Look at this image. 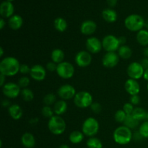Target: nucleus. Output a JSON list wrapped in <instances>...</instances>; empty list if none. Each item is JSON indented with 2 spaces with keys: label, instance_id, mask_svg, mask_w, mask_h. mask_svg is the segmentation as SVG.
Here are the masks:
<instances>
[{
  "label": "nucleus",
  "instance_id": "f257e3e1",
  "mask_svg": "<svg viewBox=\"0 0 148 148\" xmlns=\"http://www.w3.org/2000/svg\"><path fill=\"white\" fill-rule=\"evenodd\" d=\"M20 64L16 58L7 56L0 62V72L5 77H12L20 72Z\"/></svg>",
  "mask_w": 148,
  "mask_h": 148
},
{
  "label": "nucleus",
  "instance_id": "f03ea898",
  "mask_svg": "<svg viewBox=\"0 0 148 148\" xmlns=\"http://www.w3.org/2000/svg\"><path fill=\"white\" fill-rule=\"evenodd\" d=\"M113 137L116 143L124 145L131 142L132 139L133 138V134L132 130L124 125L119 127L114 130Z\"/></svg>",
  "mask_w": 148,
  "mask_h": 148
},
{
  "label": "nucleus",
  "instance_id": "7ed1b4c3",
  "mask_svg": "<svg viewBox=\"0 0 148 148\" xmlns=\"http://www.w3.org/2000/svg\"><path fill=\"white\" fill-rule=\"evenodd\" d=\"M145 25V21L141 15L132 14L126 17L124 25L127 30L132 32H139L143 30Z\"/></svg>",
  "mask_w": 148,
  "mask_h": 148
},
{
  "label": "nucleus",
  "instance_id": "20e7f679",
  "mask_svg": "<svg viewBox=\"0 0 148 148\" xmlns=\"http://www.w3.org/2000/svg\"><path fill=\"white\" fill-rule=\"evenodd\" d=\"M48 127L52 134L55 135H60L65 132L66 125L64 119L62 117L56 115L49 119Z\"/></svg>",
  "mask_w": 148,
  "mask_h": 148
},
{
  "label": "nucleus",
  "instance_id": "39448f33",
  "mask_svg": "<svg viewBox=\"0 0 148 148\" xmlns=\"http://www.w3.org/2000/svg\"><path fill=\"white\" fill-rule=\"evenodd\" d=\"M99 123L93 117L86 119L82 124V132L85 136L92 137L98 134L99 131Z\"/></svg>",
  "mask_w": 148,
  "mask_h": 148
},
{
  "label": "nucleus",
  "instance_id": "423d86ee",
  "mask_svg": "<svg viewBox=\"0 0 148 148\" xmlns=\"http://www.w3.org/2000/svg\"><path fill=\"white\" fill-rule=\"evenodd\" d=\"M74 103L75 105L80 108H86L90 107L93 103L92 96L87 91H80L77 92L74 98Z\"/></svg>",
  "mask_w": 148,
  "mask_h": 148
},
{
  "label": "nucleus",
  "instance_id": "0eeeda50",
  "mask_svg": "<svg viewBox=\"0 0 148 148\" xmlns=\"http://www.w3.org/2000/svg\"><path fill=\"white\" fill-rule=\"evenodd\" d=\"M102 45L103 49L107 52H115L116 51H118L121 46L119 38L113 35L105 36L102 40Z\"/></svg>",
  "mask_w": 148,
  "mask_h": 148
},
{
  "label": "nucleus",
  "instance_id": "6e6552de",
  "mask_svg": "<svg viewBox=\"0 0 148 148\" xmlns=\"http://www.w3.org/2000/svg\"><path fill=\"white\" fill-rule=\"evenodd\" d=\"M56 73L63 79H69L72 77L75 74V67L68 62H63L57 65Z\"/></svg>",
  "mask_w": 148,
  "mask_h": 148
},
{
  "label": "nucleus",
  "instance_id": "1a4fd4ad",
  "mask_svg": "<svg viewBox=\"0 0 148 148\" xmlns=\"http://www.w3.org/2000/svg\"><path fill=\"white\" fill-rule=\"evenodd\" d=\"M144 72L145 69L143 68V66H142L141 64L137 62H132V63L130 64L127 69V72L128 76L130 77L131 79H136V80L143 77Z\"/></svg>",
  "mask_w": 148,
  "mask_h": 148
},
{
  "label": "nucleus",
  "instance_id": "9d476101",
  "mask_svg": "<svg viewBox=\"0 0 148 148\" xmlns=\"http://www.w3.org/2000/svg\"><path fill=\"white\" fill-rule=\"evenodd\" d=\"M2 92L7 98L14 99L20 95L21 89L18 84L14 82H7L2 87Z\"/></svg>",
  "mask_w": 148,
  "mask_h": 148
},
{
  "label": "nucleus",
  "instance_id": "9b49d317",
  "mask_svg": "<svg viewBox=\"0 0 148 148\" xmlns=\"http://www.w3.org/2000/svg\"><path fill=\"white\" fill-rule=\"evenodd\" d=\"M57 93L61 99L66 101V100H70L75 98L77 92L76 90L72 85L66 84V85H62L58 89Z\"/></svg>",
  "mask_w": 148,
  "mask_h": 148
},
{
  "label": "nucleus",
  "instance_id": "f8f14e48",
  "mask_svg": "<svg viewBox=\"0 0 148 148\" xmlns=\"http://www.w3.org/2000/svg\"><path fill=\"white\" fill-rule=\"evenodd\" d=\"M75 63L79 67H87L92 62V56L87 51H79L75 56Z\"/></svg>",
  "mask_w": 148,
  "mask_h": 148
},
{
  "label": "nucleus",
  "instance_id": "ddd939ff",
  "mask_svg": "<svg viewBox=\"0 0 148 148\" xmlns=\"http://www.w3.org/2000/svg\"><path fill=\"white\" fill-rule=\"evenodd\" d=\"M119 56L116 52H107L102 59V64L106 68H114L119 62Z\"/></svg>",
  "mask_w": 148,
  "mask_h": 148
},
{
  "label": "nucleus",
  "instance_id": "4468645a",
  "mask_svg": "<svg viewBox=\"0 0 148 148\" xmlns=\"http://www.w3.org/2000/svg\"><path fill=\"white\" fill-rule=\"evenodd\" d=\"M86 49L88 52L90 53H99L103 49L102 41L96 37L88 38L86 40Z\"/></svg>",
  "mask_w": 148,
  "mask_h": 148
},
{
  "label": "nucleus",
  "instance_id": "2eb2a0df",
  "mask_svg": "<svg viewBox=\"0 0 148 148\" xmlns=\"http://www.w3.org/2000/svg\"><path fill=\"white\" fill-rule=\"evenodd\" d=\"M30 75L34 80L40 82L44 80L46 77V70L43 66L39 64L34 65L30 69Z\"/></svg>",
  "mask_w": 148,
  "mask_h": 148
},
{
  "label": "nucleus",
  "instance_id": "dca6fc26",
  "mask_svg": "<svg viewBox=\"0 0 148 148\" xmlns=\"http://www.w3.org/2000/svg\"><path fill=\"white\" fill-rule=\"evenodd\" d=\"M14 5L12 2L4 1L0 5V14L2 18H10L14 14Z\"/></svg>",
  "mask_w": 148,
  "mask_h": 148
},
{
  "label": "nucleus",
  "instance_id": "f3484780",
  "mask_svg": "<svg viewBox=\"0 0 148 148\" xmlns=\"http://www.w3.org/2000/svg\"><path fill=\"white\" fill-rule=\"evenodd\" d=\"M124 88H125L126 91L130 95H138L140 91V83L137 82V80L131 79V78L126 81Z\"/></svg>",
  "mask_w": 148,
  "mask_h": 148
},
{
  "label": "nucleus",
  "instance_id": "a211bd4d",
  "mask_svg": "<svg viewBox=\"0 0 148 148\" xmlns=\"http://www.w3.org/2000/svg\"><path fill=\"white\" fill-rule=\"evenodd\" d=\"M97 28L96 23L90 20H88L84 21L81 24L80 31L85 36H90L93 34Z\"/></svg>",
  "mask_w": 148,
  "mask_h": 148
},
{
  "label": "nucleus",
  "instance_id": "6ab92c4d",
  "mask_svg": "<svg viewBox=\"0 0 148 148\" xmlns=\"http://www.w3.org/2000/svg\"><path fill=\"white\" fill-rule=\"evenodd\" d=\"M8 24L12 30H19L20 28H21L23 25V17L18 14H14V15L12 16L10 18H9Z\"/></svg>",
  "mask_w": 148,
  "mask_h": 148
},
{
  "label": "nucleus",
  "instance_id": "aec40b11",
  "mask_svg": "<svg viewBox=\"0 0 148 148\" xmlns=\"http://www.w3.org/2000/svg\"><path fill=\"white\" fill-rule=\"evenodd\" d=\"M21 143L26 148H33L36 145V139L31 133L26 132L21 137Z\"/></svg>",
  "mask_w": 148,
  "mask_h": 148
},
{
  "label": "nucleus",
  "instance_id": "412c9836",
  "mask_svg": "<svg viewBox=\"0 0 148 148\" xmlns=\"http://www.w3.org/2000/svg\"><path fill=\"white\" fill-rule=\"evenodd\" d=\"M102 17L103 20L107 23H113L116 21L118 15H117L116 12L114 10L111 8H107L102 12Z\"/></svg>",
  "mask_w": 148,
  "mask_h": 148
},
{
  "label": "nucleus",
  "instance_id": "4be33fe9",
  "mask_svg": "<svg viewBox=\"0 0 148 148\" xmlns=\"http://www.w3.org/2000/svg\"><path fill=\"white\" fill-rule=\"evenodd\" d=\"M8 112L10 116L14 120H19L23 115V111L21 107L17 104H12L8 108Z\"/></svg>",
  "mask_w": 148,
  "mask_h": 148
},
{
  "label": "nucleus",
  "instance_id": "5701e85b",
  "mask_svg": "<svg viewBox=\"0 0 148 148\" xmlns=\"http://www.w3.org/2000/svg\"><path fill=\"white\" fill-rule=\"evenodd\" d=\"M136 39L139 44L144 47H147L148 46V30L146 29H143L137 32Z\"/></svg>",
  "mask_w": 148,
  "mask_h": 148
},
{
  "label": "nucleus",
  "instance_id": "b1692460",
  "mask_svg": "<svg viewBox=\"0 0 148 148\" xmlns=\"http://www.w3.org/2000/svg\"><path fill=\"white\" fill-rule=\"evenodd\" d=\"M53 111L54 114L57 116H61L64 114L67 109V103L64 100L56 101V103L53 105Z\"/></svg>",
  "mask_w": 148,
  "mask_h": 148
},
{
  "label": "nucleus",
  "instance_id": "393cba45",
  "mask_svg": "<svg viewBox=\"0 0 148 148\" xmlns=\"http://www.w3.org/2000/svg\"><path fill=\"white\" fill-rule=\"evenodd\" d=\"M64 53L60 49H56L54 50H53V51L51 52V55L52 62H55L57 64L64 62Z\"/></svg>",
  "mask_w": 148,
  "mask_h": 148
},
{
  "label": "nucleus",
  "instance_id": "a878e982",
  "mask_svg": "<svg viewBox=\"0 0 148 148\" xmlns=\"http://www.w3.org/2000/svg\"><path fill=\"white\" fill-rule=\"evenodd\" d=\"M118 54L120 58L123 59H129L132 55V50L127 45L121 46L118 49Z\"/></svg>",
  "mask_w": 148,
  "mask_h": 148
},
{
  "label": "nucleus",
  "instance_id": "bb28decb",
  "mask_svg": "<svg viewBox=\"0 0 148 148\" xmlns=\"http://www.w3.org/2000/svg\"><path fill=\"white\" fill-rule=\"evenodd\" d=\"M132 115L139 121H143L147 119V111L141 107H137V108H134Z\"/></svg>",
  "mask_w": 148,
  "mask_h": 148
},
{
  "label": "nucleus",
  "instance_id": "cd10ccee",
  "mask_svg": "<svg viewBox=\"0 0 148 148\" xmlns=\"http://www.w3.org/2000/svg\"><path fill=\"white\" fill-rule=\"evenodd\" d=\"M84 135L80 131H73L69 134V140L72 144H79L84 140Z\"/></svg>",
  "mask_w": 148,
  "mask_h": 148
},
{
  "label": "nucleus",
  "instance_id": "c85d7f7f",
  "mask_svg": "<svg viewBox=\"0 0 148 148\" xmlns=\"http://www.w3.org/2000/svg\"><path fill=\"white\" fill-rule=\"evenodd\" d=\"M54 27L57 31L64 32L67 28V23L66 20L62 17H57L54 20Z\"/></svg>",
  "mask_w": 148,
  "mask_h": 148
},
{
  "label": "nucleus",
  "instance_id": "c756f323",
  "mask_svg": "<svg viewBox=\"0 0 148 148\" xmlns=\"http://www.w3.org/2000/svg\"><path fill=\"white\" fill-rule=\"evenodd\" d=\"M139 124H140V121H139L138 120L136 119L135 118H134L132 114L131 115L127 116L125 121H124V126H126L127 127L130 128V130L136 129L139 126Z\"/></svg>",
  "mask_w": 148,
  "mask_h": 148
},
{
  "label": "nucleus",
  "instance_id": "7c9ffc66",
  "mask_svg": "<svg viewBox=\"0 0 148 148\" xmlns=\"http://www.w3.org/2000/svg\"><path fill=\"white\" fill-rule=\"evenodd\" d=\"M88 148H103V143L97 137H90L87 141Z\"/></svg>",
  "mask_w": 148,
  "mask_h": 148
},
{
  "label": "nucleus",
  "instance_id": "2f4dec72",
  "mask_svg": "<svg viewBox=\"0 0 148 148\" xmlns=\"http://www.w3.org/2000/svg\"><path fill=\"white\" fill-rule=\"evenodd\" d=\"M20 95H21L23 99L25 101H27V102L33 101V98H34V93H33V92L27 88L22 89Z\"/></svg>",
  "mask_w": 148,
  "mask_h": 148
},
{
  "label": "nucleus",
  "instance_id": "473e14b6",
  "mask_svg": "<svg viewBox=\"0 0 148 148\" xmlns=\"http://www.w3.org/2000/svg\"><path fill=\"white\" fill-rule=\"evenodd\" d=\"M43 103L45 106H51L52 105H54L56 102V97L54 94L53 93H48L43 98Z\"/></svg>",
  "mask_w": 148,
  "mask_h": 148
},
{
  "label": "nucleus",
  "instance_id": "72a5a7b5",
  "mask_svg": "<svg viewBox=\"0 0 148 148\" xmlns=\"http://www.w3.org/2000/svg\"><path fill=\"white\" fill-rule=\"evenodd\" d=\"M139 132L143 138H148V121H143L139 127Z\"/></svg>",
  "mask_w": 148,
  "mask_h": 148
},
{
  "label": "nucleus",
  "instance_id": "f704fd0d",
  "mask_svg": "<svg viewBox=\"0 0 148 148\" xmlns=\"http://www.w3.org/2000/svg\"><path fill=\"white\" fill-rule=\"evenodd\" d=\"M127 114L124 112L122 110H118V111L116 112L115 116H114V118L115 120L119 123H124V121L126 119V117H127Z\"/></svg>",
  "mask_w": 148,
  "mask_h": 148
},
{
  "label": "nucleus",
  "instance_id": "c9c22d12",
  "mask_svg": "<svg viewBox=\"0 0 148 148\" xmlns=\"http://www.w3.org/2000/svg\"><path fill=\"white\" fill-rule=\"evenodd\" d=\"M41 114L45 118L51 119L52 116H53L54 111H53V109H52V108H51V106H45L42 108Z\"/></svg>",
  "mask_w": 148,
  "mask_h": 148
},
{
  "label": "nucleus",
  "instance_id": "e433bc0d",
  "mask_svg": "<svg viewBox=\"0 0 148 148\" xmlns=\"http://www.w3.org/2000/svg\"><path fill=\"white\" fill-rule=\"evenodd\" d=\"M30 81L29 77H27L26 76H23L22 77H20V79H19L18 85L20 87V88L24 89V88H27V86L30 85Z\"/></svg>",
  "mask_w": 148,
  "mask_h": 148
},
{
  "label": "nucleus",
  "instance_id": "4c0bfd02",
  "mask_svg": "<svg viewBox=\"0 0 148 148\" xmlns=\"http://www.w3.org/2000/svg\"><path fill=\"white\" fill-rule=\"evenodd\" d=\"M134 108V106L131 103H126L123 106V111L127 114V115H131L132 114Z\"/></svg>",
  "mask_w": 148,
  "mask_h": 148
},
{
  "label": "nucleus",
  "instance_id": "58836bf2",
  "mask_svg": "<svg viewBox=\"0 0 148 148\" xmlns=\"http://www.w3.org/2000/svg\"><path fill=\"white\" fill-rule=\"evenodd\" d=\"M90 108L91 111L95 113V114H99L101 111V110H102V106H101V105L99 103L93 102L92 103V105L90 106Z\"/></svg>",
  "mask_w": 148,
  "mask_h": 148
},
{
  "label": "nucleus",
  "instance_id": "ea45409f",
  "mask_svg": "<svg viewBox=\"0 0 148 148\" xmlns=\"http://www.w3.org/2000/svg\"><path fill=\"white\" fill-rule=\"evenodd\" d=\"M30 69H31V68H30L28 65L25 64H20V72L21 74H23V75L30 74Z\"/></svg>",
  "mask_w": 148,
  "mask_h": 148
},
{
  "label": "nucleus",
  "instance_id": "a19ab883",
  "mask_svg": "<svg viewBox=\"0 0 148 148\" xmlns=\"http://www.w3.org/2000/svg\"><path fill=\"white\" fill-rule=\"evenodd\" d=\"M57 64H56L53 62H48L47 64H46V69L50 72H54L56 71L57 69Z\"/></svg>",
  "mask_w": 148,
  "mask_h": 148
},
{
  "label": "nucleus",
  "instance_id": "79ce46f5",
  "mask_svg": "<svg viewBox=\"0 0 148 148\" xmlns=\"http://www.w3.org/2000/svg\"><path fill=\"white\" fill-rule=\"evenodd\" d=\"M130 103L133 106L138 105L140 103V97L138 95H131V97H130Z\"/></svg>",
  "mask_w": 148,
  "mask_h": 148
},
{
  "label": "nucleus",
  "instance_id": "37998d69",
  "mask_svg": "<svg viewBox=\"0 0 148 148\" xmlns=\"http://www.w3.org/2000/svg\"><path fill=\"white\" fill-rule=\"evenodd\" d=\"M140 64H141V65L143 66L145 69H148V58L145 57L144 59H142Z\"/></svg>",
  "mask_w": 148,
  "mask_h": 148
},
{
  "label": "nucleus",
  "instance_id": "c03bdc74",
  "mask_svg": "<svg viewBox=\"0 0 148 148\" xmlns=\"http://www.w3.org/2000/svg\"><path fill=\"white\" fill-rule=\"evenodd\" d=\"M133 138L136 140H141L143 137V136L140 134V133L139 132V131H137V132H136L135 133H134V134H133Z\"/></svg>",
  "mask_w": 148,
  "mask_h": 148
},
{
  "label": "nucleus",
  "instance_id": "a18cd8bd",
  "mask_svg": "<svg viewBox=\"0 0 148 148\" xmlns=\"http://www.w3.org/2000/svg\"><path fill=\"white\" fill-rule=\"evenodd\" d=\"M117 1H118V0H107V3H108L109 7H114L116 5Z\"/></svg>",
  "mask_w": 148,
  "mask_h": 148
},
{
  "label": "nucleus",
  "instance_id": "49530a36",
  "mask_svg": "<svg viewBox=\"0 0 148 148\" xmlns=\"http://www.w3.org/2000/svg\"><path fill=\"white\" fill-rule=\"evenodd\" d=\"M119 40L120 45L121 46H124V45H125L126 42H127V38L125 37H124V36H121V37L119 38Z\"/></svg>",
  "mask_w": 148,
  "mask_h": 148
},
{
  "label": "nucleus",
  "instance_id": "de8ad7c7",
  "mask_svg": "<svg viewBox=\"0 0 148 148\" xmlns=\"http://www.w3.org/2000/svg\"><path fill=\"white\" fill-rule=\"evenodd\" d=\"M0 85H1V87H3L4 85V80H5V76H4V75H2V74H1L0 75Z\"/></svg>",
  "mask_w": 148,
  "mask_h": 148
},
{
  "label": "nucleus",
  "instance_id": "09e8293b",
  "mask_svg": "<svg viewBox=\"0 0 148 148\" xmlns=\"http://www.w3.org/2000/svg\"><path fill=\"white\" fill-rule=\"evenodd\" d=\"M5 25H6V23H5V21H4V18H1V20H0V29H1V30H2V29L4 28V27Z\"/></svg>",
  "mask_w": 148,
  "mask_h": 148
},
{
  "label": "nucleus",
  "instance_id": "8fccbe9b",
  "mask_svg": "<svg viewBox=\"0 0 148 148\" xmlns=\"http://www.w3.org/2000/svg\"><path fill=\"white\" fill-rule=\"evenodd\" d=\"M143 78L148 82V69H145L144 75H143Z\"/></svg>",
  "mask_w": 148,
  "mask_h": 148
},
{
  "label": "nucleus",
  "instance_id": "3c124183",
  "mask_svg": "<svg viewBox=\"0 0 148 148\" xmlns=\"http://www.w3.org/2000/svg\"><path fill=\"white\" fill-rule=\"evenodd\" d=\"M1 104H2V106L4 107H7L8 106H10V101H7V100H4V101H2V103Z\"/></svg>",
  "mask_w": 148,
  "mask_h": 148
},
{
  "label": "nucleus",
  "instance_id": "603ef678",
  "mask_svg": "<svg viewBox=\"0 0 148 148\" xmlns=\"http://www.w3.org/2000/svg\"><path fill=\"white\" fill-rule=\"evenodd\" d=\"M143 55H144L145 57L148 58V46H147V47H145L143 49Z\"/></svg>",
  "mask_w": 148,
  "mask_h": 148
},
{
  "label": "nucleus",
  "instance_id": "864d4df0",
  "mask_svg": "<svg viewBox=\"0 0 148 148\" xmlns=\"http://www.w3.org/2000/svg\"><path fill=\"white\" fill-rule=\"evenodd\" d=\"M3 53H4V50H3L2 47L0 48V56H3Z\"/></svg>",
  "mask_w": 148,
  "mask_h": 148
},
{
  "label": "nucleus",
  "instance_id": "5fc2aeb1",
  "mask_svg": "<svg viewBox=\"0 0 148 148\" xmlns=\"http://www.w3.org/2000/svg\"><path fill=\"white\" fill-rule=\"evenodd\" d=\"M59 148H70L69 147V146L67 145H61Z\"/></svg>",
  "mask_w": 148,
  "mask_h": 148
},
{
  "label": "nucleus",
  "instance_id": "6e6d98bb",
  "mask_svg": "<svg viewBox=\"0 0 148 148\" xmlns=\"http://www.w3.org/2000/svg\"><path fill=\"white\" fill-rule=\"evenodd\" d=\"M145 27H146V30H148V20L145 21Z\"/></svg>",
  "mask_w": 148,
  "mask_h": 148
},
{
  "label": "nucleus",
  "instance_id": "4d7b16f0",
  "mask_svg": "<svg viewBox=\"0 0 148 148\" xmlns=\"http://www.w3.org/2000/svg\"><path fill=\"white\" fill-rule=\"evenodd\" d=\"M6 1H10V2H12V1H13L14 0H6Z\"/></svg>",
  "mask_w": 148,
  "mask_h": 148
},
{
  "label": "nucleus",
  "instance_id": "13d9d810",
  "mask_svg": "<svg viewBox=\"0 0 148 148\" xmlns=\"http://www.w3.org/2000/svg\"><path fill=\"white\" fill-rule=\"evenodd\" d=\"M147 91H148V84H147Z\"/></svg>",
  "mask_w": 148,
  "mask_h": 148
},
{
  "label": "nucleus",
  "instance_id": "bf43d9fd",
  "mask_svg": "<svg viewBox=\"0 0 148 148\" xmlns=\"http://www.w3.org/2000/svg\"><path fill=\"white\" fill-rule=\"evenodd\" d=\"M147 119H148V111H147Z\"/></svg>",
  "mask_w": 148,
  "mask_h": 148
}]
</instances>
